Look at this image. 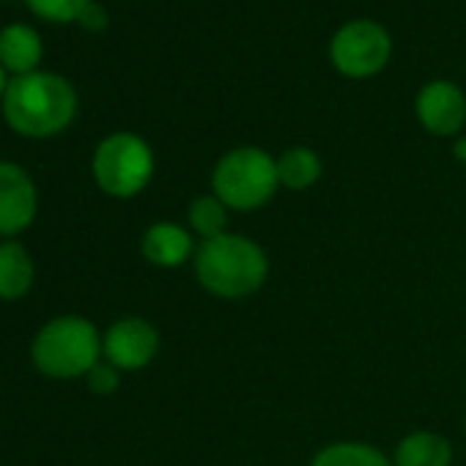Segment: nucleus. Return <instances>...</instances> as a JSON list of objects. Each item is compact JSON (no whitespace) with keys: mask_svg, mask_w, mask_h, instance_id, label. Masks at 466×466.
<instances>
[{"mask_svg":"<svg viewBox=\"0 0 466 466\" xmlns=\"http://www.w3.org/2000/svg\"><path fill=\"white\" fill-rule=\"evenodd\" d=\"M192 269L211 297L245 299L264 289L269 278V258L256 239L242 233H222L198 245Z\"/></svg>","mask_w":466,"mask_h":466,"instance_id":"1","label":"nucleus"},{"mask_svg":"<svg viewBox=\"0 0 466 466\" xmlns=\"http://www.w3.org/2000/svg\"><path fill=\"white\" fill-rule=\"evenodd\" d=\"M102 338L88 319L61 316L47 321L34 340V365L50 379H77L88 376L99 362Z\"/></svg>","mask_w":466,"mask_h":466,"instance_id":"4","label":"nucleus"},{"mask_svg":"<svg viewBox=\"0 0 466 466\" xmlns=\"http://www.w3.org/2000/svg\"><path fill=\"white\" fill-rule=\"evenodd\" d=\"M392 56L390 34L370 20H354L343 25L329 45L332 66L351 80H365L379 75Z\"/></svg>","mask_w":466,"mask_h":466,"instance_id":"6","label":"nucleus"},{"mask_svg":"<svg viewBox=\"0 0 466 466\" xmlns=\"http://www.w3.org/2000/svg\"><path fill=\"white\" fill-rule=\"evenodd\" d=\"M6 86H9V80H6V69H4V66H0V96H4V94H6Z\"/></svg>","mask_w":466,"mask_h":466,"instance_id":"21","label":"nucleus"},{"mask_svg":"<svg viewBox=\"0 0 466 466\" xmlns=\"http://www.w3.org/2000/svg\"><path fill=\"white\" fill-rule=\"evenodd\" d=\"M39 208L34 178L15 162H0V237L23 233Z\"/></svg>","mask_w":466,"mask_h":466,"instance_id":"9","label":"nucleus"},{"mask_svg":"<svg viewBox=\"0 0 466 466\" xmlns=\"http://www.w3.org/2000/svg\"><path fill=\"white\" fill-rule=\"evenodd\" d=\"M228 206L211 192V195H198L192 198L189 208H187V219H189V230L198 233L200 242L222 237L228 233Z\"/></svg>","mask_w":466,"mask_h":466,"instance_id":"16","label":"nucleus"},{"mask_svg":"<svg viewBox=\"0 0 466 466\" xmlns=\"http://www.w3.org/2000/svg\"><path fill=\"white\" fill-rule=\"evenodd\" d=\"M140 250H143L148 264L162 267V269H176V267L187 264L189 258H195L198 248H195V239H192V230L162 219V222H154L143 233Z\"/></svg>","mask_w":466,"mask_h":466,"instance_id":"10","label":"nucleus"},{"mask_svg":"<svg viewBox=\"0 0 466 466\" xmlns=\"http://www.w3.org/2000/svg\"><path fill=\"white\" fill-rule=\"evenodd\" d=\"M91 170L102 192L113 198H132L146 189L154 176V151L143 137L116 132L96 146Z\"/></svg>","mask_w":466,"mask_h":466,"instance_id":"5","label":"nucleus"},{"mask_svg":"<svg viewBox=\"0 0 466 466\" xmlns=\"http://www.w3.org/2000/svg\"><path fill=\"white\" fill-rule=\"evenodd\" d=\"M121 384V376H118V368H113L110 362H96L88 373V387L96 392V395H110L116 392Z\"/></svg>","mask_w":466,"mask_h":466,"instance_id":"18","label":"nucleus"},{"mask_svg":"<svg viewBox=\"0 0 466 466\" xmlns=\"http://www.w3.org/2000/svg\"><path fill=\"white\" fill-rule=\"evenodd\" d=\"M417 118L436 137H452L466 124V94L450 80H433L417 94Z\"/></svg>","mask_w":466,"mask_h":466,"instance_id":"8","label":"nucleus"},{"mask_svg":"<svg viewBox=\"0 0 466 466\" xmlns=\"http://www.w3.org/2000/svg\"><path fill=\"white\" fill-rule=\"evenodd\" d=\"M36 280L31 253L17 242L0 245V299H23Z\"/></svg>","mask_w":466,"mask_h":466,"instance_id":"13","label":"nucleus"},{"mask_svg":"<svg viewBox=\"0 0 466 466\" xmlns=\"http://www.w3.org/2000/svg\"><path fill=\"white\" fill-rule=\"evenodd\" d=\"M455 154H458V159H463V162H466V137L455 143Z\"/></svg>","mask_w":466,"mask_h":466,"instance_id":"20","label":"nucleus"},{"mask_svg":"<svg viewBox=\"0 0 466 466\" xmlns=\"http://www.w3.org/2000/svg\"><path fill=\"white\" fill-rule=\"evenodd\" d=\"M77 113V94L61 75L28 72L9 80L4 116L25 137H50L64 132Z\"/></svg>","mask_w":466,"mask_h":466,"instance_id":"2","label":"nucleus"},{"mask_svg":"<svg viewBox=\"0 0 466 466\" xmlns=\"http://www.w3.org/2000/svg\"><path fill=\"white\" fill-rule=\"evenodd\" d=\"M91 4V0H28L31 12H36L45 20L53 23H72L80 20L83 9Z\"/></svg>","mask_w":466,"mask_h":466,"instance_id":"17","label":"nucleus"},{"mask_svg":"<svg viewBox=\"0 0 466 466\" xmlns=\"http://www.w3.org/2000/svg\"><path fill=\"white\" fill-rule=\"evenodd\" d=\"M278 189V159L258 146H239L222 154L211 170V192L233 211H256Z\"/></svg>","mask_w":466,"mask_h":466,"instance_id":"3","label":"nucleus"},{"mask_svg":"<svg viewBox=\"0 0 466 466\" xmlns=\"http://www.w3.org/2000/svg\"><path fill=\"white\" fill-rule=\"evenodd\" d=\"M80 25L86 28V31H102L105 25H107V12H105V6H99V4H91L83 9V15H80Z\"/></svg>","mask_w":466,"mask_h":466,"instance_id":"19","label":"nucleus"},{"mask_svg":"<svg viewBox=\"0 0 466 466\" xmlns=\"http://www.w3.org/2000/svg\"><path fill=\"white\" fill-rule=\"evenodd\" d=\"M392 463L395 466H450L452 444L441 433L414 431L398 441V447L392 452Z\"/></svg>","mask_w":466,"mask_h":466,"instance_id":"11","label":"nucleus"},{"mask_svg":"<svg viewBox=\"0 0 466 466\" xmlns=\"http://www.w3.org/2000/svg\"><path fill=\"white\" fill-rule=\"evenodd\" d=\"M310 466H395V463L368 441H332L313 455Z\"/></svg>","mask_w":466,"mask_h":466,"instance_id":"15","label":"nucleus"},{"mask_svg":"<svg viewBox=\"0 0 466 466\" xmlns=\"http://www.w3.org/2000/svg\"><path fill=\"white\" fill-rule=\"evenodd\" d=\"M159 351V332L146 319H121L102 338L105 360L118 370H140Z\"/></svg>","mask_w":466,"mask_h":466,"instance_id":"7","label":"nucleus"},{"mask_svg":"<svg viewBox=\"0 0 466 466\" xmlns=\"http://www.w3.org/2000/svg\"><path fill=\"white\" fill-rule=\"evenodd\" d=\"M321 173H324L321 157L308 146H294V148H289V151H283L278 157L280 187H286L291 192L310 189L313 184H319Z\"/></svg>","mask_w":466,"mask_h":466,"instance_id":"14","label":"nucleus"},{"mask_svg":"<svg viewBox=\"0 0 466 466\" xmlns=\"http://www.w3.org/2000/svg\"><path fill=\"white\" fill-rule=\"evenodd\" d=\"M39 61H42V39L31 25L15 23L0 31V66L15 75H28L36 72Z\"/></svg>","mask_w":466,"mask_h":466,"instance_id":"12","label":"nucleus"}]
</instances>
